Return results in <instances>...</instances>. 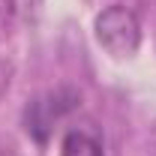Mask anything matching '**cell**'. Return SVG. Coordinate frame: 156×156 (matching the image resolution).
<instances>
[{
	"label": "cell",
	"mask_w": 156,
	"mask_h": 156,
	"mask_svg": "<svg viewBox=\"0 0 156 156\" xmlns=\"http://www.w3.org/2000/svg\"><path fill=\"white\" fill-rule=\"evenodd\" d=\"M96 39L108 54L129 57L138 51V42H141L138 18L126 6H108L96 15Z\"/></svg>",
	"instance_id": "cell-1"
},
{
	"label": "cell",
	"mask_w": 156,
	"mask_h": 156,
	"mask_svg": "<svg viewBox=\"0 0 156 156\" xmlns=\"http://www.w3.org/2000/svg\"><path fill=\"white\" fill-rule=\"evenodd\" d=\"M75 102H78V96L72 90H57V93H48V96L30 102V108H27V132L33 138H39V141H45L51 123L60 120Z\"/></svg>",
	"instance_id": "cell-2"
},
{
	"label": "cell",
	"mask_w": 156,
	"mask_h": 156,
	"mask_svg": "<svg viewBox=\"0 0 156 156\" xmlns=\"http://www.w3.org/2000/svg\"><path fill=\"white\" fill-rule=\"evenodd\" d=\"M60 156H105L102 141L84 129H72L60 141Z\"/></svg>",
	"instance_id": "cell-3"
}]
</instances>
